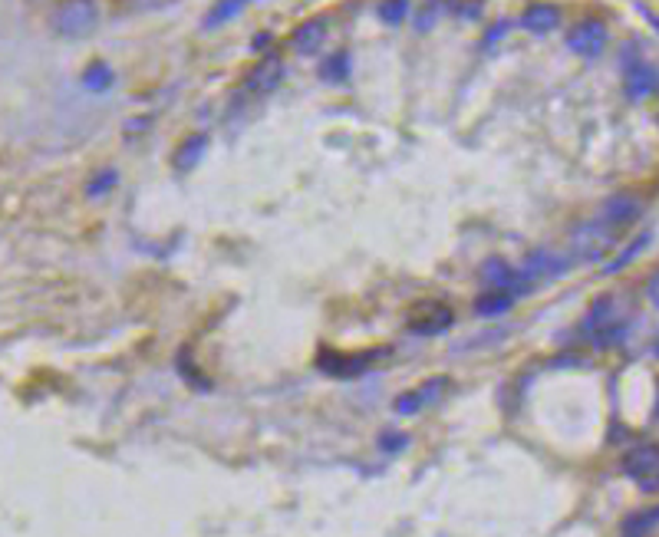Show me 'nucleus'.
I'll return each instance as SVG.
<instances>
[{
    "label": "nucleus",
    "mask_w": 659,
    "mask_h": 537,
    "mask_svg": "<svg viewBox=\"0 0 659 537\" xmlns=\"http://www.w3.org/2000/svg\"><path fill=\"white\" fill-rule=\"evenodd\" d=\"M627 334H630V317L623 313L616 293H604L600 301H594L590 310L584 313V320H581V336L594 350H606V346L623 343Z\"/></svg>",
    "instance_id": "nucleus-1"
},
{
    "label": "nucleus",
    "mask_w": 659,
    "mask_h": 537,
    "mask_svg": "<svg viewBox=\"0 0 659 537\" xmlns=\"http://www.w3.org/2000/svg\"><path fill=\"white\" fill-rule=\"evenodd\" d=\"M616 244H620V231H616L614 225H606L604 218H590V221L573 227L567 251H571V258L577 260V264H597V260H604Z\"/></svg>",
    "instance_id": "nucleus-2"
},
{
    "label": "nucleus",
    "mask_w": 659,
    "mask_h": 537,
    "mask_svg": "<svg viewBox=\"0 0 659 537\" xmlns=\"http://www.w3.org/2000/svg\"><path fill=\"white\" fill-rule=\"evenodd\" d=\"M577 264V260L571 258V251H531L528 258H524V264L518 268V274L524 280H528L531 287H538V284H544V280L551 277H564V274H571V268Z\"/></svg>",
    "instance_id": "nucleus-3"
},
{
    "label": "nucleus",
    "mask_w": 659,
    "mask_h": 537,
    "mask_svg": "<svg viewBox=\"0 0 659 537\" xmlns=\"http://www.w3.org/2000/svg\"><path fill=\"white\" fill-rule=\"evenodd\" d=\"M620 472L633 478L643 492H659V445H637L623 455Z\"/></svg>",
    "instance_id": "nucleus-4"
},
{
    "label": "nucleus",
    "mask_w": 659,
    "mask_h": 537,
    "mask_svg": "<svg viewBox=\"0 0 659 537\" xmlns=\"http://www.w3.org/2000/svg\"><path fill=\"white\" fill-rule=\"evenodd\" d=\"M99 21V11L93 0H66L54 13V30L60 37H86Z\"/></svg>",
    "instance_id": "nucleus-5"
},
{
    "label": "nucleus",
    "mask_w": 659,
    "mask_h": 537,
    "mask_svg": "<svg viewBox=\"0 0 659 537\" xmlns=\"http://www.w3.org/2000/svg\"><path fill=\"white\" fill-rule=\"evenodd\" d=\"M606 40H610V33H606L604 21H581L567 30V50H573V54L584 56V60H597V56L604 54Z\"/></svg>",
    "instance_id": "nucleus-6"
},
{
    "label": "nucleus",
    "mask_w": 659,
    "mask_h": 537,
    "mask_svg": "<svg viewBox=\"0 0 659 537\" xmlns=\"http://www.w3.org/2000/svg\"><path fill=\"white\" fill-rule=\"evenodd\" d=\"M455 313L445 307V303H425V307H419V310L409 317V326L412 334L419 336H435V334H445L449 326H452Z\"/></svg>",
    "instance_id": "nucleus-7"
},
{
    "label": "nucleus",
    "mask_w": 659,
    "mask_h": 537,
    "mask_svg": "<svg viewBox=\"0 0 659 537\" xmlns=\"http://www.w3.org/2000/svg\"><path fill=\"white\" fill-rule=\"evenodd\" d=\"M326 33H330V17L326 13H317L310 21H303L297 30L291 33V46L303 56H314L320 46H324Z\"/></svg>",
    "instance_id": "nucleus-8"
},
{
    "label": "nucleus",
    "mask_w": 659,
    "mask_h": 537,
    "mask_svg": "<svg viewBox=\"0 0 659 537\" xmlns=\"http://www.w3.org/2000/svg\"><path fill=\"white\" fill-rule=\"evenodd\" d=\"M623 83H627V93L633 99L649 96V93H656V87H659L656 70H653L647 60H639V56L623 60Z\"/></svg>",
    "instance_id": "nucleus-9"
},
{
    "label": "nucleus",
    "mask_w": 659,
    "mask_h": 537,
    "mask_svg": "<svg viewBox=\"0 0 659 537\" xmlns=\"http://www.w3.org/2000/svg\"><path fill=\"white\" fill-rule=\"evenodd\" d=\"M376 359H379V353H363V356L324 353L320 359H317V366H320L324 373H330V376H336V379H353V376H359V373H367V369L376 363Z\"/></svg>",
    "instance_id": "nucleus-10"
},
{
    "label": "nucleus",
    "mask_w": 659,
    "mask_h": 537,
    "mask_svg": "<svg viewBox=\"0 0 659 537\" xmlns=\"http://www.w3.org/2000/svg\"><path fill=\"white\" fill-rule=\"evenodd\" d=\"M445 389H449V379H445V376L429 379V383H422L419 389H412V392H402V396L396 399V412H400V416H412V412H422L425 406L439 402Z\"/></svg>",
    "instance_id": "nucleus-11"
},
{
    "label": "nucleus",
    "mask_w": 659,
    "mask_h": 537,
    "mask_svg": "<svg viewBox=\"0 0 659 537\" xmlns=\"http://www.w3.org/2000/svg\"><path fill=\"white\" fill-rule=\"evenodd\" d=\"M639 215H643V204H639V198H633V194H614L610 202H604V208H600V215L606 225H614L616 231H623V227L637 225Z\"/></svg>",
    "instance_id": "nucleus-12"
},
{
    "label": "nucleus",
    "mask_w": 659,
    "mask_h": 537,
    "mask_svg": "<svg viewBox=\"0 0 659 537\" xmlns=\"http://www.w3.org/2000/svg\"><path fill=\"white\" fill-rule=\"evenodd\" d=\"M284 79V60L281 54H264L258 63L251 66L248 89L251 93H270Z\"/></svg>",
    "instance_id": "nucleus-13"
},
{
    "label": "nucleus",
    "mask_w": 659,
    "mask_h": 537,
    "mask_svg": "<svg viewBox=\"0 0 659 537\" xmlns=\"http://www.w3.org/2000/svg\"><path fill=\"white\" fill-rule=\"evenodd\" d=\"M521 30L534 33V37H544L561 27V11L554 4H531L528 11L521 13Z\"/></svg>",
    "instance_id": "nucleus-14"
},
{
    "label": "nucleus",
    "mask_w": 659,
    "mask_h": 537,
    "mask_svg": "<svg viewBox=\"0 0 659 537\" xmlns=\"http://www.w3.org/2000/svg\"><path fill=\"white\" fill-rule=\"evenodd\" d=\"M205 152H208V136L205 132H192V136H185V139L178 142V149L172 152V165L178 172H192L198 161L205 159Z\"/></svg>",
    "instance_id": "nucleus-15"
},
{
    "label": "nucleus",
    "mask_w": 659,
    "mask_h": 537,
    "mask_svg": "<svg viewBox=\"0 0 659 537\" xmlns=\"http://www.w3.org/2000/svg\"><path fill=\"white\" fill-rule=\"evenodd\" d=\"M244 7H251V0H218L215 7L205 13L202 27H205V30H218V27H225V23L235 21V17H241Z\"/></svg>",
    "instance_id": "nucleus-16"
},
{
    "label": "nucleus",
    "mask_w": 659,
    "mask_h": 537,
    "mask_svg": "<svg viewBox=\"0 0 659 537\" xmlns=\"http://www.w3.org/2000/svg\"><path fill=\"white\" fill-rule=\"evenodd\" d=\"M83 87L89 93H106L109 87H116V70L106 63V60H93V63L83 70Z\"/></svg>",
    "instance_id": "nucleus-17"
},
{
    "label": "nucleus",
    "mask_w": 659,
    "mask_h": 537,
    "mask_svg": "<svg viewBox=\"0 0 659 537\" xmlns=\"http://www.w3.org/2000/svg\"><path fill=\"white\" fill-rule=\"evenodd\" d=\"M515 307V297L505 291H491V293H482L475 301V310L478 317H498V313H508Z\"/></svg>",
    "instance_id": "nucleus-18"
},
{
    "label": "nucleus",
    "mask_w": 659,
    "mask_h": 537,
    "mask_svg": "<svg viewBox=\"0 0 659 537\" xmlns=\"http://www.w3.org/2000/svg\"><path fill=\"white\" fill-rule=\"evenodd\" d=\"M409 11H412L409 0H383V4H379V21L390 23V27H400V23L409 17Z\"/></svg>",
    "instance_id": "nucleus-19"
},
{
    "label": "nucleus",
    "mask_w": 659,
    "mask_h": 537,
    "mask_svg": "<svg viewBox=\"0 0 659 537\" xmlns=\"http://www.w3.org/2000/svg\"><path fill=\"white\" fill-rule=\"evenodd\" d=\"M320 76H324L326 83H343L346 76H350V56H346V54L330 56V60L320 66Z\"/></svg>",
    "instance_id": "nucleus-20"
},
{
    "label": "nucleus",
    "mask_w": 659,
    "mask_h": 537,
    "mask_svg": "<svg viewBox=\"0 0 659 537\" xmlns=\"http://www.w3.org/2000/svg\"><path fill=\"white\" fill-rule=\"evenodd\" d=\"M116 182H119V172L116 169H103L99 175H93L86 185V194L89 198H103L106 192H112L116 188Z\"/></svg>",
    "instance_id": "nucleus-21"
},
{
    "label": "nucleus",
    "mask_w": 659,
    "mask_h": 537,
    "mask_svg": "<svg viewBox=\"0 0 659 537\" xmlns=\"http://www.w3.org/2000/svg\"><path fill=\"white\" fill-rule=\"evenodd\" d=\"M647 244H649V235H639L637 241H633V244H630L627 251H623V254H616V258L610 260V264H606V270H604V274H616V270H623V268H627V264H630V260L637 258V254H639V251H643V247H647Z\"/></svg>",
    "instance_id": "nucleus-22"
},
{
    "label": "nucleus",
    "mask_w": 659,
    "mask_h": 537,
    "mask_svg": "<svg viewBox=\"0 0 659 537\" xmlns=\"http://www.w3.org/2000/svg\"><path fill=\"white\" fill-rule=\"evenodd\" d=\"M439 4H442V0H425V7H422L419 17H416V30L425 33L435 21H439Z\"/></svg>",
    "instance_id": "nucleus-23"
},
{
    "label": "nucleus",
    "mask_w": 659,
    "mask_h": 537,
    "mask_svg": "<svg viewBox=\"0 0 659 537\" xmlns=\"http://www.w3.org/2000/svg\"><path fill=\"white\" fill-rule=\"evenodd\" d=\"M649 525H659V508H656V511H643V515L630 517V521H627V534H643Z\"/></svg>",
    "instance_id": "nucleus-24"
},
{
    "label": "nucleus",
    "mask_w": 659,
    "mask_h": 537,
    "mask_svg": "<svg viewBox=\"0 0 659 537\" xmlns=\"http://www.w3.org/2000/svg\"><path fill=\"white\" fill-rule=\"evenodd\" d=\"M647 301L659 310V270H653L647 280Z\"/></svg>",
    "instance_id": "nucleus-25"
},
{
    "label": "nucleus",
    "mask_w": 659,
    "mask_h": 537,
    "mask_svg": "<svg viewBox=\"0 0 659 537\" xmlns=\"http://www.w3.org/2000/svg\"><path fill=\"white\" fill-rule=\"evenodd\" d=\"M379 445H383V449H400V445H406V439H402V435L400 439H383Z\"/></svg>",
    "instance_id": "nucleus-26"
},
{
    "label": "nucleus",
    "mask_w": 659,
    "mask_h": 537,
    "mask_svg": "<svg viewBox=\"0 0 659 537\" xmlns=\"http://www.w3.org/2000/svg\"><path fill=\"white\" fill-rule=\"evenodd\" d=\"M145 7H162V4H169V0H142Z\"/></svg>",
    "instance_id": "nucleus-27"
},
{
    "label": "nucleus",
    "mask_w": 659,
    "mask_h": 537,
    "mask_svg": "<svg viewBox=\"0 0 659 537\" xmlns=\"http://www.w3.org/2000/svg\"><path fill=\"white\" fill-rule=\"evenodd\" d=\"M656 419H659V396H656Z\"/></svg>",
    "instance_id": "nucleus-28"
},
{
    "label": "nucleus",
    "mask_w": 659,
    "mask_h": 537,
    "mask_svg": "<svg viewBox=\"0 0 659 537\" xmlns=\"http://www.w3.org/2000/svg\"><path fill=\"white\" fill-rule=\"evenodd\" d=\"M627 537H639V534H627Z\"/></svg>",
    "instance_id": "nucleus-29"
},
{
    "label": "nucleus",
    "mask_w": 659,
    "mask_h": 537,
    "mask_svg": "<svg viewBox=\"0 0 659 537\" xmlns=\"http://www.w3.org/2000/svg\"><path fill=\"white\" fill-rule=\"evenodd\" d=\"M656 353H659V343H656Z\"/></svg>",
    "instance_id": "nucleus-30"
}]
</instances>
